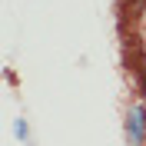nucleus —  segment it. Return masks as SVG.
<instances>
[{"label":"nucleus","instance_id":"1","mask_svg":"<svg viewBox=\"0 0 146 146\" xmlns=\"http://www.w3.org/2000/svg\"><path fill=\"white\" fill-rule=\"evenodd\" d=\"M143 136H146V106H129V113H126V143L143 146Z\"/></svg>","mask_w":146,"mask_h":146},{"label":"nucleus","instance_id":"3","mask_svg":"<svg viewBox=\"0 0 146 146\" xmlns=\"http://www.w3.org/2000/svg\"><path fill=\"white\" fill-rule=\"evenodd\" d=\"M143 96H146V83H143Z\"/></svg>","mask_w":146,"mask_h":146},{"label":"nucleus","instance_id":"2","mask_svg":"<svg viewBox=\"0 0 146 146\" xmlns=\"http://www.w3.org/2000/svg\"><path fill=\"white\" fill-rule=\"evenodd\" d=\"M17 136H20V139H27V123H23V119L17 123Z\"/></svg>","mask_w":146,"mask_h":146}]
</instances>
